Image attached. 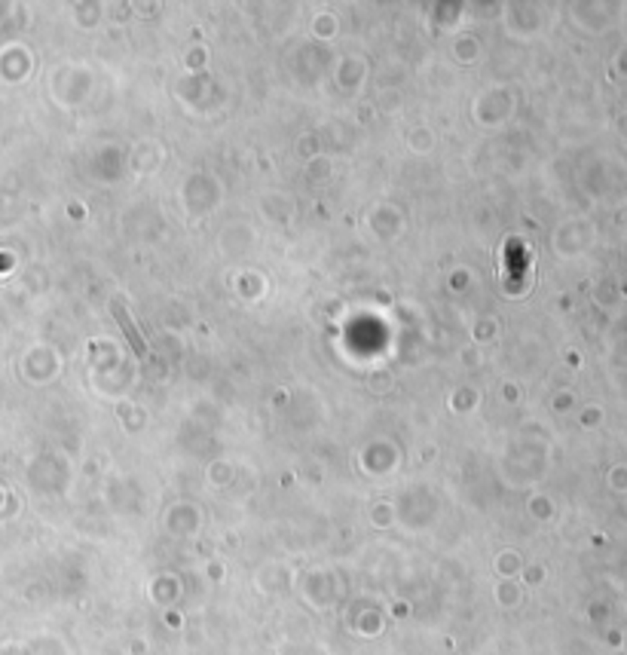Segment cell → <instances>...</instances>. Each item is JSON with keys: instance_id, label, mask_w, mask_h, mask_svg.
I'll return each mask as SVG.
<instances>
[{"instance_id": "obj_1", "label": "cell", "mask_w": 627, "mask_h": 655, "mask_svg": "<svg viewBox=\"0 0 627 655\" xmlns=\"http://www.w3.org/2000/svg\"><path fill=\"white\" fill-rule=\"evenodd\" d=\"M114 319L122 325V331H126V337H129V343H132V350H135L138 355H147V343L141 340V334H138V328L129 322V315H126V310H122V306H114Z\"/></svg>"}]
</instances>
